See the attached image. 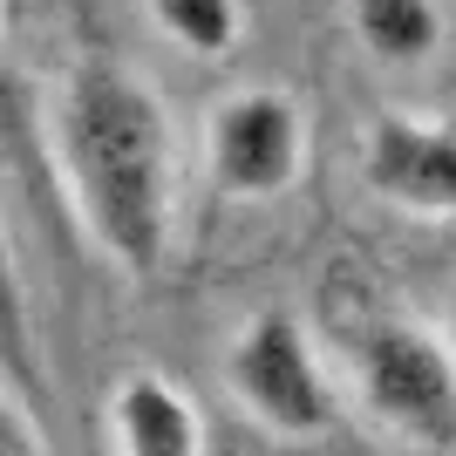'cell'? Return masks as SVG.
Listing matches in <instances>:
<instances>
[{
  "label": "cell",
  "mask_w": 456,
  "mask_h": 456,
  "mask_svg": "<svg viewBox=\"0 0 456 456\" xmlns=\"http://www.w3.org/2000/svg\"><path fill=\"white\" fill-rule=\"evenodd\" d=\"M41 143L95 252L151 280L177 225V130L151 76L116 55L69 61L41 102Z\"/></svg>",
  "instance_id": "6da1fadb"
},
{
  "label": "cell",
  "mask_w": 456,
  "mask_h": 456,
  "mask_svg": "<svg viewBox=\"0 0 456 456\" xmlns=\"http://www.w3.org/2000/svg\"><path fill=\"white\" fill-rule=\"evenodd\" d=\"M354 395L402 443L450 450L456 443V347L443 327L375 321L354 341Z\"/></svg>",
  "instance_id": "7a4b0ae2"
},
{
  "label": "cell",
  "mask_w": 456,
  "mask_h": 456,
  "mask_svg": "<svg viewBox=\"0 0 456 456\" xmlns=\"http://www.w3.org/2000/svg\"><path fill=\"white\" fill-rule=\"evenodd\" d=\"M225 388L273 436L314 443V436L334 429L327 368H321V354H314V341L300 334L293 314H259V321L225 347Z\"/></svg>",
  "instance_id": "3957f363"
},
{
  "label": "cell",
  "mask_w": 456,
  "mask_h": 456,
  "mask_svg": "<svg viewBox=\"0 0 456 456\" xmlns=\"http://www.w3.org/2000/svg\"><path fill=\"white\" fill-rule=\"evenodd\" d=\"M306 171V110L286 89H232L205 116V177L218 198L266 205Z\"/></svg>",
  "instance_id": "277c9868"
},
{
  "label": "cell",
  "mask_w": 456,
  "mask_h": 456,
  "mask_svg": "<svg viewBox=\"0 0 456 456\" xmlns=\"http://www.w3.org/2000/svg\"><path fill=\"white\" fill-rule=\"evenodd\" d=\"M362 184L409 218H456V123L381 110L362 136Z\"/></svg>",
  "instance_id": "5b68a950"
},
{
  "label": "cell",
  "mask_w": 456,
  "mask_h": 456,
  "mask_svg": "<svg viewBox=\"0 0 456 456\" xmlns=\"http://www.w3.org/2000/svg\"><path fill=\"white\" fill-rule=\"evenodd\" d=\"M116 456H205V422L191 395L164 375H130L110 395Z\"/></svg>",
  "instance_id": "8992f818"
},
{
  "label": "cell",
  "mask_w": 456,
  "mask_h": 456,
  "mask_svg": "<svg viewBox=\"0 0 456 456\" xmlns=\"http://www.w3.org/2000/svg\"><path fill=\"white\" fill-rule=\"evenodd\" d=\"M347 28L362 41V55L381 69H422L443 48L436 0H347Z\"/></svg>",
  "instance_id": "52a82bcc"
},
{
  "label": "cell",
  "mask_w": 456,
  "mask_h": 456,
  "mask_svg": "<svg viewBox=\"0 0 456 456\" xmlns=\"http://www.w3.org/2000/svg\"><path fill=\"white\" fill-rule=\"evenodd\" d=\"M143 14L171 48H184L198 61H225L239 48V35H246L239 0H143Z\"/></svg>",
  "instance_id": "ba28073f"
},
{
  "label": "cell",
  "mask_w": 456,
  "mask_h": 456,
  "mask_svg": "<svg viewBox=\"0 0 456 456\" xmlns=\"http://www.w3.org/2000/svg\"><path fill=\"white\" fill-rule=\"evenodd\" d=\"M20 334V259H14V239L0 225V341Z\"/></svg>",
  "instance_id": "9c48e42d"
},
{
  "label": "cell",
  "mask_w": 456,
  "mask_h": 456,
  "mask_svg": "<svg viewBox=\"0 0 456 456\" xmlns=\"http://www.w3.org/2000/svg\"><path fill=\"white\" fill-rule=\"evenodd\" d=\"M0 456H48V450H41V429L20 416L7 395H0Z\"/></svg>",
  "instance_id": "30bf717a"
},
{
  "label": "cell",
  "mask_w": 456,
  "mask_h": 456,
  "mask_svg": "<svg viewBox=\"0 0 456 456\" xmlns=\"http://www.w3.org/2000/svg\"><path fill=\"white\" fill-rule=\"evenodd\" d=\"M14 95H20V82H14V48H7V20H0V123L14 116Z\"/></svg>",
  "instance_id": "8fae6325"
},
{
  "label": "cell",
  "mask_w": 456,
  "mask_h": 456,
  "mask_svg": "<svg viewBox=\"0 0 456 456\" xmlns=\"http://www.w3.org/2000/svg\"><path fill=\"white\" fill-rule=\"evenodd\" d=\"M443 341L456 347V293H450V306H443Z\"/></svg>",
  "instance_id": "7c38bea8"
}]
</instances>
